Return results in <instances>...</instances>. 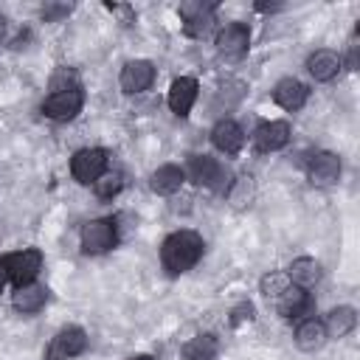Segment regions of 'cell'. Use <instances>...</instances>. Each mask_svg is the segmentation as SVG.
Listing matches in <instances>:
<instances>
[{"label": "cell", "mask_w": 360, "mask_h": 360, "mask_svg": "<svg viewBox=\"0 0 360 360\" xmlns=\"http://www.w3.org/2000/svg\"><path fill=\"white\" fill-rule=\"evenodd\" d=\"M205 253V242L197 231L180 228L172 231L163 242H160V264L169 276H183L188 273Z\"/></svg>", "instance_id": "obj_1"}, {"label": "cell", "mask_w": 360, "mask_h": 360, "mask_svg": "<svg viewBox=\"0 0 360 360\" xmlns=\"http://www.w3.org/2000/svg\"><path fill=\"white\" fill-rule=\"evenodd\" d=\"M183 172H186V177L191 183H197V186H202L208 191H217V194H225L231 180H233L231 169L222 160L211 158V155H191Z\"/></svg>", "instance_id": "obj_2"}, {"label": "cell", "mask_w": 360, "mask_h": 360, "mask_svg": "<svg viewBox=\"0 0 360 360\" xmlns=\"http://www.w3.org/2000/svg\"><path fill=\"white\" fill-rule=\"evenodd\" d=\"M79 242H82V250H84L87 256L110 253V250L118 245V225H115V219H110V217L87 219V222L82 225Z\"/></svg>", "instance_id": "obj_3"}, {"label": "cell", "mask_w": 360, "mask_h": 360, "mask_svg": "<svg viewBox=\"0 0 360 360\" xmlns=\"http://www.w3.org/2000/svg\"><path fill=\"white\" fill-rule=\"evenodd\" d=\"M107 163H110V152L107 149H101V146H84V149H79L70 158V174H73L76 183L93 186L107 172Z\"/></svg>", "instance_id": "obj_4"}, {"label": "cell", "mask_w": 360, "mask_h": 360, "mask_svg": "<svg viewBox=\"0 0 360 360\" xmlns=\"http://www.w3.org/2000/svg\"><path fill=\"white\" fill-rule=\"evenodd\" d=\"M3 267H6V276L8 281H14V287H22V284H34L39 270H42V253L37 248H22V250H14L8 253L6 259H0Z\"/></svg>", "instance_id": "obj_5"}, {"label": "cell", "mask_w": 360, "mask_h": 360, "mask_svg": "<svg viewBox=\"0 0 360 360\" xmlns=\"http://www.w3.org/2000/svg\"><path fill=\"white\" fill-rule=\"evenodd\" d=\"M87 340H90V338H87V332H84L82 326H76V323L62 326V329L51 338V343H48V349H45V360H73V357L84 354Z\"/></svg>", "instance_id": "obj_6"}, {"label": "cell", "mask_w": 360, "mask_h": 360, "mask_svg": "<svg viewBox=\"0 0 360 360\" xmlns=\"http://www.w3.org/2000/svg\"><path fill=\"white\" fill-rule=\"evenodd\" d=\"M82 107H84V90L82 87L59 90L42 101V115L51 121H73L82 112Z\"/></svg>", "instance_id": "obj_7"}, {"label": "cell", "mask_w": 360, "mask_h": 360, "mask_svg": "<svg viewBox=\"0 0 360 360\" xmlns=\"http://www.w3.org/2000/svg\"><path fill=\"white\" fill-rule=\"evenodd\" d=\"M307 177L312 186L318 188H326V186H335L340 180V158L335 152H326V149H315L309 158H307Z\"/></svg>", "instance_id": "obj_8"}, {"label": "cell", "mask_w": 360, "mask_h": 360, "mask_svg": "<svg viewBox=\"0 0 360 360\" xmlns=\"http://www.w3.org/2000/svg\"><path fill=\"white\" fill-rule=\"evenodd\" d=\"M292 138V127L281 118L276 121H262L256 129H253V149L262 152V155H270V152H278L290 143Z\"/></svg>", "instance_id": "obj_9"}, {"label": "cell", "mask_w": 360, "mask_h": 360, "mask_svg": "<svg viewBox=\"0 0 360 360\" xmlns=\"http://www.w3.org/2000/svg\"><path fill=\"white\" fill-rule=\"evenodd\" d=\"M214 45H217V51H219L222 56H228V59L245 56L248 48H250V28H248V22H228V25H222V28L217 31Z\"/></svg>", "instance_id": "obj_10"}, {"label": "cell", "mask_w": 360, "mask_h": 360, "mask_svg": "<svg viewBox=\"0 0 360 360\" xmlns=\"http://www.w3.org/2000/svg\"><path fill=\"white\" fill-rule=\"evenodd\" d=\"M152 82H155V65L149 59H129L118 76V84L127 96H138V93L149 90Z\"/></svg>", "instance_id": "obj_11"}, {"label": "cell", "mask_w": 360, "mask_h": 360, "mask_svg": "<svg viewBox=\"0 0 360 360\" xmlns=\"http://www.w3.org/2000/svg\"><path fill=\"white\" fill-rule=\"evenodd\" d=\"M197 96H200V84H197V79H194V76H177V79L169 84V96H166V101H169V110H172L177 118H186V115L191 112Z\"/></svg>", "instance_id": "obj_12"}, {"label": "cell", "mask_w": 360, "mask_h": 360, "mask_svg": "<svg viewBox=\"0 0 360 360\" xmlns=\"http://www.w3.org/2000/svg\"><path fill=\"white\" fill-rule=\"evenodd\" d=\"M276 309H278V315L284 318V321H295V318H309L312 315V309H315V301H312V295L307 292V290H301V287H287L278 298H276Z\"/></svg>", "instance_id": "obj_13"}, {"label": "cell", "mask_w": 360, "mask_h": 360, "mask_svg": "<svg viewBox=\"0 0 360 360\" xmlns=\"http://www.w3.org/2000/svg\"><path fill=\"white\" fill-rule=\"evenodd\" d=\"M217 6L214 3H200V0H188L177 8L180 20H183V31L188 37H202L211 25V17H214Z\"/></svg>", "instance_id": "obj_14"}, {"label": "cell", "mask_w": 360, "mask_h": 360, "mask_svg": "<svg viewBox=\"0 0 360 360\" xmlns=\"http://www.w3.org/2000/svg\"><path fill=\"white\" fill-rule=\"evenodd\" d=\"M307 98H309V87L295 76H284L273 84V101L287 112L301 110L307 104Z\"/></svg>", "instance_id": "obj_15"}, {"label": "cell", "mask_w": 360, "mask_h": 360, "mask_svg": "<svg viewBox=\"0 0 360 360\" xmlns=\"http://www.w3.org/2000/svg\"><path fill=\"white\" fill-rule=\"evenodd\" d=\"M211 143L222 155H239L245 146V129L233 118H219L211 129Z\"/></svg>", "instance_id": "obj_16"}, {"label": "cell", "mask_w": 360, "mask_h": 360, "mask_svg": "<svg viewBox=\"0 0 360 360\" xmlns=\"http://www.w3.org/2000/svg\"><path fill=\"white\" fill-rule=\"evenodd\" d=\"M340 70H343V56L329 48H318L307 56V73L315 82H332Z\"/></svg>", "instance_id": "obj_17"}, {"label": "cell", "mask_w": 360, "mask_h": 360, "mask_svg": "<svg viewBox=\"0 0 360 360\" xmlns=\"http://www.w3.org/2000/svg\"><path fill=\"white\" fill-rule=\"evenodd\" d=\"M183 183H186V172H183V166H177V163H163V166H158V169L149 174V188H152L155 194H160V197L177 194V191L183 188Z\"/></svg>", "instance_id": "obj_18"}, {"label": "cell", "mask_w": 360, "mask_h": 360, "mask_svg": "<svg viewBox=\"0 0 360 360\" xmlns=\"http://www.w3.org/2000/svg\"><path fill=\"white\" fill-rule=\"evenodd\" d=\"M284 273H287L290 284H292V287H301V290L315 287V284L321 281V276H323L321 262L312 259V256H298V259H292V264H290Z\"/></svg>", "instance_id": "obj_19"}, {"label": "cell", "mask_w": 360, "mask_h": 360, "mask_svg": "<svg viewBox=\"0 0 360 360\" xmlns=\"http://www.w3.org/2000/svg\"><path fill=\"white\" fill-rule=\"evenodd\" d=\"M292 340H295V346H298L301 352H318V349H323V343L329 340V335H326L321 318H304V321L295 326Z\"/></svg>", "instance_id": "obj_20"}, {"label": "cell", "mask_w": 360, "mask_h": 360, "mask_svg": "<svg viewBox=\"0 0 360 360\" xmlns=\"http://www.w3.org/2000/svg\"><path fill=\"white\" fill-rule=\"evenodd\" d=\"M45 301H48V290L42 287V284H22V287H17L14 290V295H11V304H14V309L17 312H22V315H34V312H39L42 307H45Z\"/></svg>", "instance_id": "obj_21"}, {"label": "cell", "mask_w": 360, "mask_h": 360, "mask_svg": "<svg viewBox=\"0 0 360 360\" xmlns=\"http://www.w3.org/2000/svg\"><path fill=\"white\" fill-rule=\"evenodd\" d=\"M354 326H357V309L349 307V304L329 309L326 318H323V329H326L329 338H346V335L354 332Z\"/></svg>", "instance_id": "obj_22"}, {"label": "cell", "mask_w": 360, "mask_h": 360, "mask_svg": "<svg viewBox=\"0 0 360 360\" xmlns=\"http://www.w3.org/2000/svg\"><path fill=\"white\" fill-rule=\"evenodd\" d=\"M217 352H219V340H217V335H211V332L197 335V338H191V340L183 346V357H186V360H214Z\"/></svg>", "instance_id": "obj_23"}, {"label": "cell", "mask_w": 360, "mask_h": 360, "mask_svg": "<svg viewBox=\"0 0 360 360\" xmlns=\"http://www.w3.org/2000/svg\"><path fill=\"white\" fill-rule=\"evenodd\" d=\"M225 197H228V202H231L233 208H248V205L253 202V197H256V183H253V177H250V174L233 177L231 186H228V191H225Z\"/></svg>", "instance_id": "obj_24"}, {"label": "cell", "mask_w": 360, "mask_h": 360, "mask_svg": "<svg viewBox=\"0 0 360 360\" xmlns=\"http://www.w3.org/2000/svg\"><path fill=\"white\" fill-rule=\"evenodd\" d=\"M287 287H290V278H287V273H284V270H270V273H264V276H262V281H259L262 295H264V298H270V301H276Z\"/></svg>", "instance_id": "obj_25"}, {"label": "cell", "mask_w": 360, "mask_h": 360, "mask_svg": "<svg viewBox=\"0 0 360 360\" xmlns=\"http://www.w3.org/2000/svg\"><path fill=\"white\" fill-rule=\"evenodd\" d=\"M121 188H124V174H121V172H110V169L93 183V191H96L101 200H112Z\"/></svg>", "instance_id": "obj_26"}, {"label": "cell", "mask_w": 360, "mask_h": 360, "mask_svg": "<svg viewBox=\"0 0 360 360\" xmlns=\"http://www.w3.org/2000/svg\"><path fill=\"white\" fill-rule=\"evenodd\" d=\"M48 84H51V93H59V90H73V87H82V84H79V73H76L73 68H56Z\"/></svg>", "instance_id": "obj_27"}, {"label": "cell", "mask_w": 360, "mask_h": 360, "mask_svg": "<svg viewBox=\"0 0 360 360\" xmlns=\"http://www.w3.org/2000/svg\"><path fill=\"white\" fill-rule=\"evenodd\" d=\"M253 315H256L253 304H250V301H242V304H239V307H233V312H231V326H242L245 321L250 323V321H253Z\"/></svg>", "instance_id": "obj_28"}, {"label": "cell", "mask_w": 360, "mask_h": 360, "mask_svg": "<svg viewBox=\"0 0 360 360\" xmlns=\"http://www.w3.org/2000/svg\"><path fill=\"white\" fill-rule=\"evenodd\" d=\"M68 11H70V6H51V8H42V17H45V20H53V17L68 14Z\"/></svg>", "instance_id": "obj_29"}, {"label": "cell", "mask_w": 360, "mask_h": 360, "mask_svg": "<svg viewBox=\"0 0 360 360\" xmlns=\"http://www.w3.org/2000/svg\"><path fill=\"white\" fill-rule=\"evenodd\" d=\"M6 281H8V276H6V267H3V262H0V292H3Z\"/></svg>", "instance_id": "obj_30"}, {"label": "cell", "mask_w": 360, "mask_h": 360, "mask_svg": "<svg viewBox=\"0 0 360 360\" xmlns=\"http://www.w3.org/2000/svg\"><path fill=\"white\" fill-rule=\"evenodd\" d=\"M3 37H6V17L0 14V39H3Z\"/></svg>", "instance_id": "obj_31"}, {"label": "cell", "mask_w": 360, "mask_h": 360, "mask_svg": "<svg viewBox=\"0 0 360 360\" xmlns=\"http://www.w3.org/2000/svg\"><path fill=\"white\" fill-rule=\"evenodd\" d=\"M127 360H155L152 354H135V357H127Z\"/></svg>", "instance_id": "obj_32"}]
</instances>
